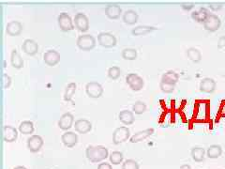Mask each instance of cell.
<instances>
[{"instance_id": "cell-1", "label": "cell", "mask_w": 225, "mask_h": 169, "mask_svg": "<svg viewBox=\"0 0 225 169\" xmlns=\"http://www.w3.org/2000/svg\"><path fill=\"white\" fill-rule=\"evenodd\" d=\"M85 154L91 163H100L109 157L108 148L103 146H89L86 148Z\"/></svg>"}, {"instance_id": "cell-2", "label": "cell", "mask_w": 225, "mask_h": 169, "mask_svg": "<svg viewBox=\"0 0 225 169\" xmlns=\"http://www.w3.org/2000/svg\"><path fill=\"white\" fill-rule=\"evenodd\" d=\"M77 46L80 50L83 51H90L96 46V39L92 35L85 34V35L80 36L77 39L76 42Z\"/></svg>"}, {"instance_id": "cell-3", "label": "cell", "mask_w": 225, "mask_h": 169, "mask_svg": "<svg viewBox=\"0 0 225 169\" xmlns=\"http://www.w3.org/2000/svg\"><path fill=\"white\" fill-rule=\"evenodd\" d=\"M98 42L100 46L105 48H113L116 45V38L113 34L108 32H101L98 35Z\"/></svg>"}, {"instance_id": "cell-4", "label": "cell", "mask_w": 225, "mask_h": 169, "mask_svg": "<svg viewBox=\"0 0 225 169\" xmlns=\"http://www.w3.org/2000/svg\"><path fill=\"white\" fill-rule=\"evenodd\" d=\"M57 23L60 29L64 32L71 31L74 29V23L70 18V16L66 12H62L58 15Z\"/></svg>"}, {"instance_id": "cell-5", "label": "cell", "mask_w": 225, "mask_h": 169, "mask_svg": "<svg viewBox=\"0 0 225 169\" xmlns=\"http://www.w3.org/2000/svg\"><path fill=\"white\" fill-rule=\"evenodd\" d=\"M130 138V130L128 127L122 126L116 128L113 133V143L115 145H119L123 142L127 141Z\"/></svg>"}, {"instance_id": "cell-6", "label": "cell", "mask_w": 225, "mask_h": 169, "mask_svg": "<svg viewBox=\"0 0 225 169\" xmlns=\"http://www.w3.org/2000/svg\"><path fill=\"white\" fill-rule=\"evenodd\" d=\"M126 82L133 91H140L144 87L143 78L136 73H130L126 77Z\"/></svg>"}, {"instance_id": "cell-7", "label": "cell", "mask_w": 225, "mask_h": 169, "mask_svg": "<svg viewBox=\"0 0 225 169\" xmlns=\"http://www.w3.org/2000/svg\"><path fill=\"white\" fill-rule=\"evenodd\" d=\"M85 91L86 94L90 98L93 99H98L101 97L103 93V87L98 82H89L85 86Z\"/></svg>"}, {"instance_id": "cell-8", "label": "cell", "mask_w": 225, "mask_h": 169, "mask_svg": "<svg viewBox=\"0 0 225 169\" xmlns=\"http://www.w3.org/2000/svg\"><path fill=\"white\" fill-rule=\"evenodd\" d=\"M220 25H221V21L220 17L216 14H211V13L204 23V29L210 32L217 31L220 27Z\"/></svg>"}, {"instance_id": "cell-9", "label": "cell", "mask_w": 225, "mask_h": 169, "mask_svg": "<svg viewBox=\"0 0 225 169\" xmlns=\"http://www.w3.org/2000/svg\"><path fill=\"white\" fill-rule=\"evenodd\" d=\"M74 25L79 31L86 32L89 29V20L87 16L81 12L77 13L74 17Z\"/></svg>"}, {"instance_id": "cell-10", "label": "cell", "mask_w": 225, "mask_h": 169, "mask_svg": "<svg viewBox=\"0 0 225 169\" xmlns=\"http://www.w3.org/2000/svg\"><path fill=\"white\" fill-rule=\"evenodd\" d=\"M43 146V139L39 135H31L27 139V148L31 152H38Z\"/></svg>"}, {"instance_id": "cell-11", "label": "cell", "mask_w": 225, "mask_h": 169, "mask_svg": "<svg viewBox=\"0 0 225 169\" xmlns=\"http://www.w3.org/2000/svg\"><path fill=\"white\" fill-rule=\"evenodd\" d=\"M43 60L48 66H55L60 61V54L55 50H48L43 55Z\"/></svg>"}, {"instance_id": "cell-12", "label": "cell", "mask_w": 225, "mask_h": 169, "mask_svg": "<svg viewBox=\"0 0 225 169\" xmlns=\"http://www.w3.org/2000/svg\"><path fill=\"white\" fill-rule=\"evenodd\" d=\"M18 137V131L14 127L11 125H6L3 128V138L7 143H11L14 142Z\"/></svg>"}, {"instance_id": "cell-13", "label": "cell", "mask_w": 225, "mask_h": 169, "mask_svg": "<svg viewBox=\"0 0 225 169\" xmlns=\"http://www.w3.org/2000/svg\"><path fill=\"white\" fill-rule=\"evenodd\" d=\"M73 121H74L73 115L70 113H65L58 120V127L63 131H68L72 127Z\"/></svg>"}, {"instance_id": "cell-14", "label": "cell", "mask_w": 225, "mask_h": 169, "mask_svg": "<svg viewBox=\"0 0 225 169\" xmlns=\"http://www.w3.org/2000/svg\"><path fill=\"white\" fill-rule=\"evenodd\" d=\"M22 49L25 52L26 55L28 56H34L38 53L39 51V45L35 40H33L31 39H26L25 42H23V45H22Z\"/></svg>"}, {"instance_id": "cell-15", "label": "cell", "mask_w": 225, "mask_h": 169, "mask_svg": "<svg viewBox=\"0 0 225 169\" xmlns=\"http://www.w3.org/2000/svg\"><path fill=\"white\" fill-rule=\"evenodd\" d=\"M122 13V9L119 5L115 3H110L105 8V14L109 19H117L119 18Z\"/></svg>"}, {"instance_id": "cell-16", "label": "cell", "mask_w": 225, "mask_h": 169, "mask_svg": "<svg viewBox=\"0 0 225 169\" xmlns=\"http://www.w3.org/2000/svg\"><path fill=\"white\" fill-rule=\"evenodd\" d=\"M74 128L75 131H78L79 133L85 134L92 130V124L89 120L85 119V118H80L75 121Z\"/></svg>"}, {"instance_id": "cell-17", "label": "cell", "mask_w": 225, "mask_h": 169, "mask_svg": "<svg viewBox=\"0 0 225 169\" xmlns=\"http://www.w3.org/2000/svg\"><path fill=\"white\" fill-rule=\"evenodd\" d=\"M216 81L209 77L204 78L200 83V90L204 93H213L216 90Z\"/></svg>"}, {"instance_id": "cell-18", "label": "cell", "mask_w": 225, "mask_h": 169, "mask_svg": "<svg viewBox=\"0 0 225 169\" xmlns=\"http://www.w3.org/2000/svg\"><path fill=\"white\" fill-rule=\"evenodd\" d=\"M23 31V25L22 23L18 21H11L8 23V25L6 26V32L8 35L16 37L19 36Z\"/></svg>"}, {"instance_id": "cell-19", "label": "cell", "mask_w": 225, "mask_h": 169, "mask_svg": "<svg viewBox=\"0 0 225 169\" xmlns=\"http://www.w3.org/2000/svg\"><path fill=\"white\" fill-rule=\"evenodd\" d=\"M61 140L63 144L68 148H72L78 142V136L73 131H66L61 136Z\"/></svg>"}, {"instance_id": "cell-20", "label": "cell", "mask_w": 225, "mask_h": 169, "mask_svg": "<svg viewBox=\"0 0 225 169\" xmlns=\"http://www.w3.org/2000/svg\"><path fill=\"white\" fill-rule=\"evenodd\" d=\"M154 133V129L153 128H148V129H146L144 131H140L138 133H134L132 137H130V143H138L144 139H146L147 137H149L150 135H152Z\"/></svg>"}, {"instance_id": "cell-21", "label": "cell", "mask_w": 225, "mask_h": 169, "mask_svg": "<svg viewBox=\"0 0 225 169\" xmlns=\"http://www.w3.org/2000/svg\"><path fill=\"white\" fill-rule=\"evenodd\" d=\"M209 11L208 9L206 8H200L197 11H193L191 13V18H192L194 21H196L197 23H204V21L206 20V18L209 16Z\"/></svg>"}, {"instance_id": "cell-22", "label": "cell", "mask_w": 225, "mask_h": 169, "mask_svg": "<svg viewBox=\"0 0 225 169\" xmlns=\"http://www.w3.org/2000/svg\"><path fill=\"white\" fill-rule=\"evenodd\" d=\"M118 118L124 125H132L134 122V120H135L133 113L129 110L121 111L118 115Z\"/></svg>"}, {"instance_id": "cell-23", "label": "cell", "mask_w": 225, "mask_h": 169, "mask_svg": "<svg viewBox=\"0 0 225 169\" xmlns=\"http://www.w3.org/2000/svg\"><path fill=\"white\" fill-rule=\"evenodd\" d=\"M138 13L136 11H132V9H129V11H125L123 14V21L127 25H134L138 22Z\"/></svg>"}, {"instance_id": "cell-24", "label": "cell", "mask_w": 225, "mask_h": 169, "mask_svg": "<svg viewBox=\"0 0 225 169\" xmlns=\"http://www.w3.org/2000/svg\"><path fill=\"white\" fill-rule=\"evenodd\" d=\"M11 66L13 68H15V69H22L23 66V60L16 49L12 50V52H11Z\"/></svg>"}, {"instance_id": "cell-25", "label": "cell", "mask_w": 225, "mask_h": 169, "mask_svg": "<svg viewBox=\"0 0 225 169\" xmlns=\"http://www.w3.org/2000/svg\"><path fill=\"white\" fill-rule=\"evenodd\" d=\"M179 80V75L178 73H176L174 70H168L165 73H163L162 81L165 83H169V84H176V83L178 82Z\"/></svg>"}, {"instance_id": "cell-26", "label": "cell", "mask_w": 225, "mask_h": 169, "mask_svg": "<svg viewBox=\"0 0 225 169\" xmlns=\"http://www.w3.org/2000/svg\"><path fill=\"white\" fill-rule=\"evenodd\" d=\"M222 154V148L220 145H212L207 148L206 155L210 159H217Z\"/></svg>"}, {"instance_id": "cell-27", "label": "cell", "mask_w": 225, "mask_h": 169, "mask_svg": "<svg viewBox=\"0 0 225 169\" xmlns=\"http://www.w3.org/2000/svg\"><path fill=\"white\" fill-rule=\"evenodd\" d=\"M156 28L153 27V26H149V25H139L136 26L135 28L132 29V35L133 36H144L146 35V34L151 33L154 31Z\"/></svg>"}, {"instance_id": "cell-28", "label": "cell", "mask_w": 225, "mask_h": 169, "mask_svg": "<svg viewBox=\"0 0 225 169\" xmlns=\"http://www.w3.org/2000/svg\"><path fill=\"white\" fill-rule=\"evenodd\" d=\"M204 156H206V150L203 148L195 147L191 150V157H192L193 161L198 162H203L204 160Z\"/></svg>"}, {"instance_id": "cell-29", "label": "cell", "mask_w": 225, "mask_h": 169, "mask_svg": "<svg viewBox=\"0 0 225 169\" xmlns=\"http://www.w3.org/2000/svg\"><path fill=\"white\" fill-rule=\"evenodd\" d=\"M34 124H33L32 121L29 120H25L20 124L19 126V131L20 133L23 134H31L34 133Z\"/></svg>"}, {"instance_id": "cell-30", "label": "cell", "mask_w": 225, "mask_h": 169, "mask_svg": "<svg viewBox=\"0 0 225 169\" xmlns=\"http://www.w3.org/2000/svg\"><path fill=\"white\" fill-rule=\"evenodd\" d=\"M186 54H187V56L189 57L192 62H195V63L200 62L201 59H202V54H201V52L198 49L193 48V47L188 49Z\"/></svg>"}, {"instance_id": "cell-31", "label": "cell", "mask_w": 225, "mask_h": 169, "mask_svg": "<svg viewBox=\"0 0 225 169\" xmlns=\"http://www.w3.org/2000/svg\"><path fill=\"white\" fill-rule=\"evenodd\" d=\"M76 84L75 83H69L68 86H67L65 92H64V100L66 101H71L73 95H74L75 91H76Z\"/></svg>"}, {"instance_id": "cell-32", "label": "cell", "mask_w": 225, "mask_h": 169, "mask_svg": "<svg viewBox=\"0 0 225 169\" xmlns=\"http://www.w3.org/2000/svg\"><path fill=\"white\" fill-rule=\"evenodd\" d=\"M109 159H110V162L113 164L117 165V164H120L123 162L124 156H123L122 152H120V151H113L112 153L110 154Z\"/></svg>"}, {"instance_id": "cell-33", "label": "cell", "mask_w": 225, "mask_h": 169, "mask_svg": "<svg viewBox=\"0 0 225 169\" xmlns=\"http://www.w3.org/2000/svg\"><path fill=\"white\" fill-rule=\"evenodd\" d=\"M122 57L125 60H134L137 58V51L133 48H126L122 51Z\"/></svg>"}, {"instance_id": "cell-34", "label": "cell", "mask_w": 225, "mask_h": 169, "mask_svg": "<svg viewBox=\"0 0 225 169\" xmlns=\"http://www.w3.org/2000/svg\"><path fill=\"white\" fill-rule=\"evenodd\" d=\"M132 111L137 115H142L146 111V104L141 101H136L132 105Z\"/></svg>"}, {"instance_id": "cell-35", "label": "cell", "mask_w": 225, "mask_h": 169, "mask_svg": "<svg viewBox=\"0 0 225 169\" xmlns=\"http://www.w3.org/2000/svg\"><path fill=\"white\" fill-rule=\"evenodd\" d=\"M120 75H121V70H120V68L116 67V66L109 68V70H108L109 78L113 79V80H116L117 78H119Z\"/></svg>"}, {"instance_id": "cell-36", "label": "cell", "mask_w": 225, "mask_h": 169, "mask_svg": "<svg viewBox=\"0 0 225 169\" xmlns=\"http://www.w3.org/2000/svg\"><path fill=\"white\" fill-rule=\"evenodd\" d=\"M160 89H162V92H164V93H172V92H174V89H176V84L165 83V82L160 81Z\"/></svg>"}, {"instance_id": "cell-37", "label": "cell", "mask_w": 225, "mask_h": 169, "mask_svg": "<svg viewBox=\"0 0 225 169\" xmlns=\"http://www.w3.org/2000/svg\"><path fill=\"white\" fill-rule=\"evenodd\" d=\"M139 168H140L139 164L136 161L132 160V159L126 160L122 164V169H139Z\"/></svg>"}, {"instance_id": "cell-38", "label": "cell", "mask_w": 225, "mask_h": 169, "mask_svg": "<svg viewBox=\"0 0 225 169\" xmlns=\"http://www.w3.org/2000/svg\"><path fill=\"white\" fill-rule=\"evenodd\" d=\"M3 82H4V89H9L11 84V78L7 73L3 74Z\"/></svg>"}, {"instance_id": "cell-39", "label": "cell", "mask_w": 225, "mask_h": 169, "mask_svg": "<svg viewBox=\"0 0 225 169\" xmlns=\"http://www.w3.org/2000/svg\"><path fill=\"white\" fill-rule=\"evenodd\" d=\"M208 6H209L210 9H212L213 11H220V9L222 8V4H220V3H209Z\"/></svg>"}, {"instance_id": "cell-40", "label": "cell", "mask_w": 225, "mask_h": 169, "mask_svg": "<svg viewBox=\"0 0 225 169\" xmlns=\"http://www.w3.org/2000/svg\"><path fill=\"white\" fill-rule=\"evenodd\" d=\"M194 8V4L193 3H189V2H186V3H183L182 4V9H185V11H190L191 9Z\"/></svg>"}, {"instance_id": "cell-41", "label": "cell", "mask_w": 225, "mask_h": 169, "mask_svg": "<svg viewBox=\"0 0 225 169\" xmlns=\"http://www.w3.org/2000/svg\"><path fill=\"white\" fill-rule=\"evenodd\" d=\"M98 169H113L112 165L108 163H101L99 164Z\"/></svg>"}, {"instance_id": "cell-42", "label": "cell", "mask_w": 225, "mask_h": 169, "mask_svg": "<svg viewBox=\"0 0 225 169\" xmlns=\"http://www.w3.org/2000/svg\"><path fill=\"white\" fill-rule=\"evenodd\" d=\"M223 46H225V37H221L219 40V42H218V47L221 48V47H223Z\"/></svg>"}, {"instance_id": "cell-43", "label": "cell", "mask_w": 225, "mask_h": 169, "mask_svg": "<svg viewBox=\"0 0 225 169\" xmlns=\"http://www.w3.org/2000/svg\"><path fill=\"white\" fill-rule=\"evenodd\" d=\"M180 169H191V167L189 164H183V165H181Z\"/></svg>"}, {"instance_id": "cell-44", "label": "cell", "mask_w": 225, "mask_h": 169, "mask_svg": "<svg viewBox=\"0 0 225 169\" xmlns=\"http://www.w3.org/2000/svg\"><path fill=\"white\" fill-rule=\"evenodd\" d=\"M14 169H27V168H25V166H21V165H20V166H16Z\"/></svg>"}]
</instances>
